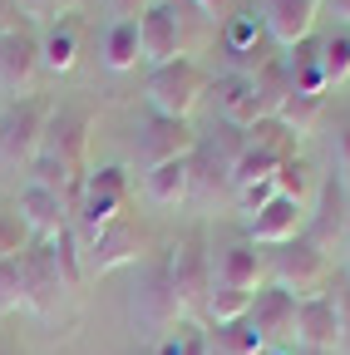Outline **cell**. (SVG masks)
<instances>
[{"label": "cell", "mask_w": 350, "mask_h": 355, "mask_svg": "<svg viewBox=\"0 0 350 355\" xmlns=\"http://www.w3.org/2000/svg\"><path fill=\"white\" fill-rule=\"evenodd\" d=\"M272 183H277L281 198H291V202L306 207V193H311V163H306V158H286V163L277 168Z\"/></svg>", "instance_id": "1f68e13d"}, {"label": "cell", "mask_w": 350, "mask_h": 355, "mask_svg": "<svg viewBox=\"0 0 350 355\" xmlns=\"http://www.w3.org/2000/svg\"><path fill=\"white\" fill-rule=\"evenodd\" d=\"M277 198V183H272V178H261V183H247V188H237V207L252 217V212H261V207H267Z\"/></svg>", "instance_id": "e575fe53"}, {"label": "cell", "mask_w": 350, "mask_h": 355, "mask_svg": "<svg viewBox=\"0 0 350 355\" xmlns=\"http://www.w3.org/2000/svg\"><path fill=\"white\" fill-rule=\"evenodd\" d=\"M139 148H143V163L158 168V163H173V158H188L198 148V133L188 119H163V114H148V123L139 128Z\"/></svg>", "instance_id": "7c38bea8"}, {"label": "cell", "mask_w": 350, "mask_h": 355, "mask_svg": "<svg viewBox=\"0 0 350 355\" xmlns=\"http://www.w3.org/2000/svg\"><path fill=\"white\" fill-rule=\"evenodd\" d=\"M345 277H350V237H345Z\"/></svg>", "instance_id": "c3c4849f"}, {"label": "cell", "mask_w": 350, "mask_h": 355, "mask_svg": "<svg viewBox=\"0 0 350 355\" xmlns=\"http://www.w3.org/2000/svg\"><path fill=\"white\" fill-rule=\"evenodd\" d=\"M128 202V168L123 163H109V168H94L84 173V193H79V212H74V227L89 237L99 232L104 222L119 217V207Z\"/></svg>", "instance_id": "5b68a950"}, {"label": "cell", "mask_w": 350, "mask_h": 355, "mask_svg": "<svg viewBox=\"0 0 350 355\" xmlns=\"http://www.w3.org/2000/svg\"><path fill=\"white\" fill-rule=\"evenodd\" d=\"M321 6H326L335 20H345V25H350V0H321Z\"/></svg>", "instance_id": "7bdbcfd3"}, {"label": "cell", "mask_w": 350, "mask_h": 355, "mask_svg": "<svg viewBox=\"0 0 350 355\" xmlns=\"http://www.w3.org/2000/svg\"><path fill=\"white\" fill-rule=\"evenodd\" d=\"M301 237L311 242V247H321L326 257H331L335 247H345V237H350V207H345L340 178H326V183L316 188V212L306 217Z\"/></svg>", "instance_id": "ba28073f"}, {"label": "cell", "mask_w": 350, "mask_h": 355, "mask_svg": "<svg viewBox=\"0 0 350 355\" xmlns=\"http://www.w3.org/2000/svg\"><path fill=\"white\" fill-rule=\"evenodd\" d=\"M64 6H69V0H20V10L35 15V20H50V15H60Z\"/></svg>", "instance_id": "ab89813d"}, {"label": "cell", "mask_w": 350, "mask_h": 355, "mask_svg": "<svg viewBox=\"0 0 350 355\" xmlns=\"http://www.w3.org/2000/svg\"><path fill=\"white\" fill-rule=\"evenodd\" d=\"M178 355H212V340H207L193 321H183V326H178Z\"/></svg>", "instance_id": "74e56055"}, {"label": "cell", "mask_w": 350, "mask_h": 355, "mask_svg": "<svg viewBox=\"0 0 350 355\" xmlns=\"http://www.w3.org/2000/svg\"><path fill=\"white\" fill-rule=\"evenodd\" d=\"M84 144H89V114L74 109V104H55L50 114V128H45V144L40 153L60 158L74 178H84Z\"/></svg>", "instance_id": "9c48e42d"}, {"label": "cell", "mask_w": 350, "mask_h": 355, "mask_svg": "<svg viewBox=\"0 0 350 355\" xmlns=\"http://www.w3.org/2000/svg\"><path fill=\"white\" fill-rule=\"evenodd\" d=\"M340 188H345V207H350V178H340Z\"/></svg>", "instance_id": "7dc6e473"}, {"label": "cell", "mask_w": 350, "mask_h": 355, "mask_svg": "<svg viewBox=\"0 0 350 355\" xmlns=\"http://www.w3.org/2000/svg\"><path fill=\"white\" fill-rule=\"evenodd\" d=\"M212 94H217V109H222V123H232V128H252L261 119L252 74H232L227 69L222 79H212Z\"/></svg>", "instance_id": "ac0fdd59"}, {"label": "cell", "mask_w": 350, "mask_h": 355, "mask_svg": "<svg viewBox=\"0 0 350 355\" xmlns=\"http://www.w3.org/2000/svg\"><path fill=\"white\" fill-rule=\"evenodd\" d=\"M212 355H222V350H212Z\"/></svg>", "instance_id": "f907efd6"}, {"label": "cell", "mask_w": 350, "mask_h": 355, "mask_svg": "<svg viewBox=\"0 0 350 355\" xmlns=\"http://www.w3.org/2000/svg\"><path fill=\"white\" fill-rule=\"evenodd\" d=\"M74 55H79L74 20H64V15H60V25H50V35L40 40V64L55 69V74H64V69H74Z\"/></svg>", "instance_id": "484cf974"}, {"label": "cell", "mask_w": 350, "mask_h": 355, "mask_svg": "<svg viewBox=\"0 0 350 355\" xmlns=\"http://www.w3.org/2000/svg\"><path fill=\"white\" fill-rule=\"evenodd\" d=\"M143 193L153 207H183L193 198V173H188V158H173V163H158L143 173Z\"/></svg>", "instance_id": "ffe728a7"}, {"label": "cell", "mask_w": 350, "mask_h": 355, "mask_svg": "<svg viewBox=\"0 0 350 355\" xmlns=\"http://www.w3.org/2000/svg\"><path fill=\"white\" fill-rule=\"evenodd\" d=\"M193 6H198V10H202L212 25H222V20L232 15V0H193Z\"/></svg>", "instance_id": "b9f144b4"}, {"label": "cell", "mask_w": 350, "mask_h": 355, "mask_svg": "<svg viewBox=\"0 0 350 355\" xmlns=\"http://www.w3.org/2000/svg\"><path fill=\"white\" fill-rule=\"evenodd\" d=\"M168 282L183 311H202L207 291H212V252H207V227H188L178 237V247L168 252Z\"/></svg>", "instance_id": "3957f363"}, {"label": "cell", "mask_w": 350, "mask_h": 355, "mask_svg": "<svg viewBox=\"0 0 350 355\" xmlns=\"http://www.w3.org/2000/svg\"><path fill=\"white\" fill-rule=\"evenodd\" d=\"M247 144L261 148V153H272L277 163H286V158H296V144H301V139H296V133H291L277 114H267V119H256V123L247 128Z\"/></svg>", "instance_id": "d4e9b609"}, {"label": "cell", "mask_w": 350, "mask_h": 355, "mask_svg": "<svg viewBox=\"0 0 350 355\" xmlns=\"http://www.w3.org/2000/svg\"><path fill=\"white\" fill-rule=\"evenodd\" d=\"M261 355H291L286 345H267V350H261Z\"/></svg>", "instance_id": "bcb514c9"}, {"label": "cell", "mask_w": 350, "mask_h": 355, "mask_svg": "<svg viewBox=\"0 0 350 355\" xmlns=\"http://www.w3.org/2000/svg\"><path fill=\"white\" fill-rule=\"evenodd\" d=\"M55 104L50 99H15L6 114H0V173H20L35 163L40 144H45V128H50Z\"/></svg>", "instance_id": "6da1fadb"}, {"label": "cell", "mask_w": 350, "mask_h": 355, "mask_svg": "<svg viewBox=\"0 0 350 355\" xmlns=\"http://www.w3.org/2000/svg\"><path fill=\"white\" fill-rule=\"evenodd\" d=\"M277 168H281V163H277L272 153H261V148H252V144H247V148L237 153V163H232V188L261 183V178H277Z\"/></svg>", "instance_id": "f546056e"}, {"label": "cell", "mask_w": 350, "mask_h": 355, "mask_svg": "<svg viewBox=\"0 0 350 355\" xmlns=\"http://www.w3.org/2000/svg\"><path fill=\"white\" fill-rule=\"evenodd\" d=\"M20 277H25V306L35 316H55L60 296H64V282H60L50 237H30V247L20 252Z\"/></svg>", "instance_id": "52a82bcc"}, {"label": "cell", "mask_w": 350, "mask_h": 355, "mask_svg": "<svg viewBox=\"0 0 350 355\" xmlns=\"http://www.w3.org/2000/svg\"><path fill=\"white\" fill-rule=\"evenodd\" d=\"M104 64L114 74H123V69L139 64V20H114L104 30Z\"/></svg>", "instance_id": "cb8c5ba5"}, {"label": "cell", "mask_w": 350, "mask_h": 355, "mask_svg": "<svg viewBox=\"0 0 350 355\" xmlns=\"http://www.w3.org/2000/svg\"><path fill=\"white\" fill-rule=\"evenodd\" d=\"M25 306V277H20V257L0 261V316H10V311Z\"/></svg>", "instance_id": "d6a6232c"}, {"label": "cell", "mask_w": 350, "mask_h": 355, "mask_svg": "<svg viewBox=\"0 0 350 355\" xmlns=\"http://www.w3.org/2000/svg\"><path fill=\"white\" fill-rule=\"evenodd\" d=\"M252 296H256V291H232V286H212V291H207V306H202V311H207V316H212L217 326H222V321H242L247 311H252Z\"/></svg>", "instance_id": "f1b7e54d"}, {"label": "cell", "mask_w": 350, "mask_h": 355, "mask_svg": "<svg viewBox=\"0 0 350 355\" xmlns=\"http://www.w3.org/2000/svg\"><path fill=\"white\" fill-rule=\"evenodd\" d=\"M45 69L40 64V35L35 30H10V35H0V89L6 94H25L30 99V84H35V74Z\"/></svg>", "instance_id": "30bf717a"}, {"label": "cell", "mask_w": 350, "mask_h": 355, "mask_svg": "<svg viewBox=\"0 0 350 355\" xmlns=\"http://www.w3.org/2000/svg\"><path fill=\"white\" fill-rule=\"evenodd\" d=\"M25 25V10H20V0H0V35H10Z\"/></svg>", "instance_id": "60d3db41"}, {"label": "cell", "mask_w": 350, "mask_h": 355, "mask_svg": "<svg viewBox=\"0 0 350 355\" xmlns=\"http://www.w3.org/2000/svg\"><path fill=\"white\" fill-rule=\"evenodd\" d=\"M272 286L291 291L296 301H311L331 286V257L321 247H311L306 237L272 247Z\"/></svg>", "instance_id": "277c9868"}, {"label": "cell", "mask_w": 350, "mask_h": 355, "mask_svg": "<svg viewBox=\"0 0 350 355\" xmlns=\"http://www.w3.org/2000/svg\"><path fill=\"white\" fill-rule=\"evenodd\" d=\"M291 89L296 94H326V74H321V40H301L286 50Z\"/></svg>", "instance_id": "7402d4cb"}, {"label": "cell", "mask_w": 350, "mask_h": 355, "mask_svg": "<svg viewBox=\"0 0 350 355\" xmlns=\"http://www.w3.org/2000/svg\"><path fill=\"white\" fill-rule=\"evenodd\" d=\"M212 286H232V291H256L261 286V257H256V242H232L217 252L212 261Z\"/></svg>", "instance_id": "e0dca14e"}, {"label": "cell", "mask_w": 350, "mask_h": 355, "mask_svg": "<svg viewBox=\"0 0 350 355\" xmlns=\"http://www.w3.org/2000/svg\"><path fill=\"white\" fill-rule=\"evenodd\" d=\"M252 89H256L261 119H267V114H277V109L286 104V94H291V69H286V55H272L267 64H261V69L252 74Z\"/></svg>", "instance_id": "603a6c76"}, {"label": "cell", "mask_w": 350, "mask_h": 355, "mask_svg": "<svg viewBox=\"0 0 350 355\" xmlns=\"http://www.w3.org/2000/svg\"><path fill=\"white\" fill-rule=\"evenodd\" d=\"M301 227H306V207L277 193L261 212L247 217V242H256V247H281V242H296Z\"/></svg>", "instance_id": "9a60e30c"}, {"label": "cell", "mask_w": 350, "mask_h": 355, "mask_svg": "<svg viewBox=\"0 0 350 355\" xmlns=\"http://www.w3.org/2000/svg\"><path fill=\"white\" fill-rule=\"evenodd\" d=\"M321 296L335 306V316H340V331L350 336V277H331V286H326Z\"/></svg>", "instance_id": "d590c367"}, {"label": "cell", "mask_w": 350, "mask_h": 355, "mask_svg": "<svg viewBox=\"0 0 350 355\" xmlns=\"http://www.w3.org/2000/svg\"><path fill=\"white\" fill-rule=\"evenodd\" d=\"M20 222L30 227V237H55L64 222H69V207H64L60 193L25 183V193H20Z\"/></svg>", "instance_id": "d6986e66"}, {"label": "cell", "mask_w": 350, "mask_h": 355, "mask_svg": "<svg viewBox=\"0 0 350 355\" xmlns=\"http://www.w3.org/2000/svg\"><path fill=\"white\" fill-rule=\"evenodd\" d=\"M321 114H326V94H286V104L277 109V119L296 133V139H306V133H311L316 123H321Z\"/></svg>", "instance_id": "4316f807"}, {"label": "cell", "mask_w": 350, "mask_h": 355, "mask_svg": "<svg viewBox=\"0 0 350 355\" xmlns=\"http://www.w3.org/2000/svg\"><path fill=\"white\" fill-rule=\"evenodd\" d=\"M50 252H55V266H60L64 291H79L84 282H89V266H84V237H79V227H74V217L50 237Z\"/></svg>", "instance_id": "44dd1931"}, {"label": "cell", "mask_w": 350, "mask_h": 355, "mask_svg": "<svg viewBox=\"0 0 350 355\" xmlns=\"http://www.w3.org/2000/svg\"><path fill=\"white\" fill-rule=\"evenodd\" d=\"M99 6L114 15V20H139L148 10V0H99Z\"/></svg>", "instance_id": "f35d334b"}, {"label": "cell", "mask_w": 350, "mask_h": 355, "mask_svg": "<svg viewBox=\"0 0 350 355\" xmlns=\"http://www.w3.org/2000/svg\"><path fill=\"white\" fill-rule=\"evenodd\" d=\"M335 163H340V178H350V109L335 114Z\"/></svg>", "instance_id": "8d00e7d4"}, {"label": "cell", "mask_w": 350, "mask_h": 355, "mask_svg": "<svg viewBox=\"0 0 350 355\" xmlns=\"http://www.w3.org/2000/svg\"><path fill=\"white\" fill-rule=\"evenodd\" d=\"M291 355H335V350H306V345H296Z\"/></svg>", "instance_id": "f6af8a7d"}, {"label": "cell", "mask_w": 350, "mask_h": 355, "mask_svg": "<svg viewBox=\"0 0 350 355\" xmlns=\"http://www.w3.org/2000/svg\"><path fill=\"white\" fill-rule=\"evenodd\" d=\"M30 247V227L15 217V212H0V261H10Z\"/></svg>", "instance_id": "836d02e7"}, {"label": "cell", "mask_w": 350, "mask_h": 355, "mask_svg": "<svg viewBox=\"0 0 350 355\" xmlns=\"http://www.w3.org/2000/svg\"><path fill=\"white\" fill-rule=\"evenodd\" d=\"M247 321H252V331L261 336V345H286V340H296V296L281 291V286H256Z\"/></svg>", "instance_id": "8fae6325"}, {"label": "cell", "mask_w": 350, "mask_h": 355, "mask_svg": "<svg viewBox=\"0 0 350 355\" xmlns=\"http://www.w3.org/2000/svg\"><path fill=\"white\" fill-rule=\"evenodd\" d=\"M207 89H212V74H207L198 60H173V64H158V69L148 74L143 99H148V109L163 114V119H188V114L202 104Z\"/></svg>", "instance_id": "7a4b0ae2"}, {"label": "cell", "mask_w": 350, "mask_h": 355, "mask_svg": "<svg viewBox=\"0 0 350 355\" xmlns=\"http://www.w3.org/2000/svg\"><path fill=\"white\" fill-rule=\"evenodd\" d=\"M158 355H178V336H168V340L158 345Z\"/></svg>", "instance_id": "ee69618b"}, {"label": "cell", "mask_w": 350, "mask_h": 355, "mask_svg": "<svg viewBox=\"0 0 350 355\" xmlns=\"http://www.w3.org/2000/svg\"><path fill=\"white\" fill-rule=\"evenodd\" d=\"M79 237H84V232H79ZM143 247H148V237L134 227V222L114 217V222H104L99 232L84 237V266H89V277H109V272H119V266L139 261Z\"/></svg>", "instance_id": "8992f818"}, {"label": "cell", "mask_w": 350, "mask_h": 355, "mask_svg": "<svg viewBox=\"0 0 350 355\" xmlns=\"http://www.w3.org/2000/svg\"><path fill=\"white\" fill-rule=\"evenodd\" d=\"M321 74H326V89L350 79V35H326L321 40Z\"/></svg>", "instance_id": "4dcf8cb0"}, {"label": "cell", "mask_w": 350, "mask_h": 355, "mask_svg": "<svg viewBox=\"0 0 350 355\" xmlns=\"http://www.w3.org/2000/svg\"><path fill=\"white\" fill-rule=\"evenodd\" d=\"M345 340L340 331V316L326 296H311V301H296V345L306 350H335Z\"/></svg>", "instance_id": "2e32d148"}, {"label": "cell", "mask_w": 350, "mask_h": 355, "mask_svg": "<svg viewBox=\"0 0 350 355\" xmlns=\"http://www.w3.org/2000/svg\"><path fill=\"white\" fill-rule=\"evenodd\" d=\"M207 340H212V350H222V355H261V350H267L247 316H242V321H222Z\"/></svg>", "instance_id": "83f0119b"}, {"label": "cell", "mask_w": 350, "mask_h": 355, "mask_svg": "<svg viewBox=\"0 0 350 355\" xmlns=\"http://www.w3.org/2000/svg\"><path fill=\"white\" fill-rule=\"evenodd\" d=\"M0 355H20V350H15V345H0Z\"/></svg>", "instance_id": "681fc988"}, {"label": "cell", "mask_w": 350, "mask_h": 355, "mask_svg": "<svg viewBox=\"0 0 350 355\" xmlns=\"http://www.w3.org/2000/svg\"><path fill=\"white\" fill-rule=\"evenodd\" d=\"M139 60H148L153 69L183 60L178 20H173V6H168V0H158V6H148V10L139 15Z\"/></svg>", "instance_id": "4fadbf2b"}, {"label": "cell", "mask_w": 350, "mask_h": 355, "mask_svg": "<svg viewBox=\"0 0 350 355\" xmlns=\"http://www.w3.org/2000/svg\"><path fill=\"white\" fill-rule=\"evenodd\" d=\"M316 15H321V0H267L261 25H267V40L277 44V50H291V44L311 40Z\"/></svg>", "instance_id": "5bb4252c"}]
</instances>
